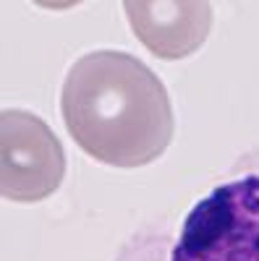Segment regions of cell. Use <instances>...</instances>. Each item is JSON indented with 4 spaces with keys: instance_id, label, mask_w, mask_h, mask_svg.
Instances as JSON below:
<instances>
[{
    "instance_id": "7a4b0ae2",
    "label": "cell",
    "mask_w": 259,
    "mask_h": 261,
    "mask_svg": "<svg viewBox=\"0 0 259 261\" xmlns=\"http://www.w3.org/2000/svg\"><path fill=\"white\" fill-rule=\"evenodd\" d=\"M170 261H259V175L223 183L194 204Z\"/></svg>"
},
{
    "instance_id": "277c9868",
    "label": "cell",
    "mask_w": 259,
    "mask_h": 261,
    "mask_svg": "<svg viewBox=\"0 0 259 261\" xmlns=\"http://www.w3.org/2000/svg\"><path fill=\"white\" fill-rule=\"evenodd\" d=\"M128 24L142 45L162 58H189L212 27V6L202 0H126Z\"/></svg>"
},
{
    "instance_id": "3957f363",
    "label": "cell",
    "mask_w": 259,
    "mask_h": 261,
    "mask_svg": "<svg viewBox=\"0 0 259 261\" xmlns=\"http://www.w3.org/2000/svg\"><path fill=\"white\" fill-rule=\"evenodd\" d=\"M0 191L16 204H34L55 193L66 178V151L50 125L27 110L0 115Z\"/></svg>"
},
{
    "instance_id": "6da1fadb",
    "label": "cell",
    "mask_w": 259,
    "mask_h": 261,
    "mask_svg": "<svg viewBox=\"0 0 259 261\" xmlns=\"http://www.w3.org/2000/svg\"><path fill=\"white\" fill-rule=\"evenodd\" d=\"M60 113L86 154L113 167L155 162L176 130L162 81L139 58L121 50H95L71 65Z\"/></svg>"
}]
</instances>
